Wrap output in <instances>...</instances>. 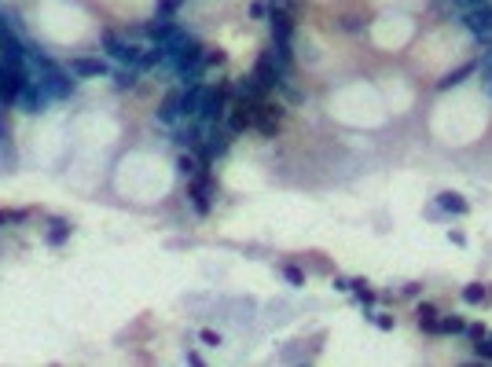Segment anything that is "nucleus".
<instances>
[{
	"label": "nucleus",
	"instance_id": "obj_37",
	"mask_svg": "<svg viewBox=\"0 0 492 367\" xmlns=\"http://www.w3.org/2000/svg\"><path fill=\"white\" fill-rule=\"evenodd\" d=\"M0 136H4V114H0Z\"/></svg>",
	"mask_w": 492,
	"mask_h": 367
},
{
	"label": "nucleus",
	"instance_id": "obj_28",
	"mask_svg": "<svg viewBox=\"0 0 492 367\" xmlns=\"http://www.w3.org/2000/svg\"><path fill=\"white\" fill-rule=\"evenodd\" d=\"M177 8H180V0H158V19H170Z\"/></svg>",
	"mask_w": 492,
	"mask_h": 367
},
{
	"label": "nucleus",
	"instance_id": "obj_24",
	"mask_svg": "<svg viewBox=\"0 0 492 367\" xmlns=\"http://www.w3.org/2000/svg\"><path fill=\"white\" fill-rule=\"evenodd\" d=\"M368 320L375 323V327H379V331H393V316H386V312H368Z\"/></svg>",
	"mask_w": 492,
	"mask_h": 367
},
{
	"label": "nucleus",
	"instance_id": "obj_27",
	"mask_svg": "<svg viewBox=\"0 0 492 367\" xmlns=\"http://www.w3.org/2000/svg\"><path fill=\"white\" fill-rule=\"evenodd\" d=\"M283 275H287V283H294V286H302V283H305L302 268H294V265H283Z\"/></svg>",
	"mask_w": 492,
	"mask_h": 367
},
{
	"label": "nucleus",
	"instance_id": "obj_21",
	"mask_svg": "<svg viewBox=\"0 0 492 367\" xmlns=\"http://www.w3.org/2000/svg\"><path fill=\"white\" fill-rule=\"evenodd\" d=\"M485 297H489V291H485L482 283H470L467 291H463V301H467V305H482Z\"/></svg>",
	"mask_w": 492,
	"mask_h": 367
},
{
	"label": "nucleus",
	"instance_id": "obj_15",
	"mask_svg": "<svg viewBox=\"0 0 492 367\" xmlns=\"http://www.w3.org/2000/svg\"><path fill=\"white\" fill-rule=\"evenodd\" d=\"M437 209H441V213H452V217H463L470 209V202L463 199L459 191H441L437 195Z\"/></svg>",
	"mask_w": 492,
	"mask_h": 367
},
{
	"label": "nucleus",
	"instance_id": "obj_30",
	"mask_svg": "<svg viewBox=\"0 0 492 367\" xmlns=\"http://www.w3.org/2000/svg\"><path fill=\"white\" fill-rule=\"evenodd\" d=\"M250 15H254V19H265V15H268V8L261 4V0H254V4H250Z\"/></svg>",
	"mask_w": 492,
	"mask_h": 367
},
{
	"label": "nucleus",
	"instance_id": "obj_25",
	"mask_svg": "<svg viewBox=\"0 0 492 367\" xmlns=\"http://www.w3.org/2000/svg\"><path fill=\"white\" fill-rule=\"evenodd\" d=\"M474 357L477 360H492V338H477V342H474Z\"/></svg>",
	"mask_w": 492,
	"mask_h": 367
},
{
	"label": "nucleus",
	"instance_id": "obj_14",
	"mask_svg": "<svg viewBox=\"0 0 492 367\" xmlns=\"http://www.w3.org/2000/svg\"><path fill=\"white\" fill-rule=\"evenodd\" d=\"M154 117H158V125H177L180 122V92H170V96L158 103Z\"/></svg>",
	"mask_w": 492,
	"mask_h": 367
},
{
	"label": "nucleus",
	"instance_id": "obj_5",
	"mask_svg": "<svg viewBox=\"0 0 492 367\" xmlns=\"http://www.w3.org/2000/svg\"><path fill=\"white\" fill-rule=\"evenodd\" d=\"M26 81H30V74L19 70V67H8V63H4V70H0V103H19Z\"/></svg>",
	"mask_w": 492,
	"mask_h": 367
},
{
	"label": "nucleus",
	"instance_id": "obj_36",
	"mask_svg": "<svg viewBox=\"0 0 492 367\" xmlns=\"http://www.w3.org/2000/svg\"><path fill=\"white\" fill-rule=\"evenodd\" d=\"M272 8H290V0H268Z\"/></svg>",
	"mask_w": 492,
	"mask_h": 367
},
{
	"label": "nucleus",
	"instance_id": "obj_12",
	"mask_svg": "<svg viewBox=\"0 0 492 367\" xmlns=\"http://www.w3.org/2000/svg\"><path fill=\"white\" fill-rule=\"evenodd\" d=\"M202 99H206V85H184L180 88V117H199L202 111Z\"/></svg>",
	"mask_w": 492,
	"mask_h": 367
},
{
	"label": "nucleus",
	"instance_id": "obj_16",
	"mask_svg": "<svg viewBox=\"0 0 492 367\" xmlns=\"http://www.w3.org/2000/svg\"><path fill=\"white\" fill-rule=\"evenodd\" d=\"M477 70V63H463V67H456V70H448L441 81H437V92H448V88H456V85H463L467 77Z\"/></svg>",
	"mask_w": 492,
	"mask_h": 367
},
{
	"label": "nucleus",
	"instance_id": "obj_33",
	"mask_svg": "<svg viewBox=\"0 0 492 367\" xmlns=\"http://www.w3.org/2000/svg\"><path fill=\"white\" fill-rule=\"evenodd\" d=\"M349 286H353V279H345V275H338V279H334V291H349Z\"/></svg>",
	"mask_w": 492,
	"mask_h": 367
},
{
	"label": "nucleus",
	"instance_id": "obj_34",
	"mask_svg": "<svg viewBox=\"0 0 492 367\" xmlns=\"http://www.w3.org/2000/svg\"><path fill=\"white\" fill-rule=\"evenodd\" d=\"M463 334H470L474 342H477V338H485V327H467V331H463Z\"/></svg>",
	"mask_w": 492,
	"mask_h": 367
},
{
	"label": "nucleus",
	"instance_id": "obj_10",
	"mask_svg": "<svg viewBox=\"0 0 492 367\" xmlns=\"http://www.w3.org/2000/svg\"><path fill=\"white\" fill-rule=\"evenodd\" d=\"M268 26H272V41H276V44H290L294 22H290V11L287 8H272L268 11Z\"/></svg>",
	"mask_w": 492,
	"mask_h": 367
},
{
	"label": "nucleus",
	"instance_id": "obj_11",
	"mask_svg": "<svg viewBox=\"0 0 492 367\" xmlns=\"http://www.w3.org/2000/svg\"><path fill=\"white\" fill-rule=\"evenodd\" d=\"M191 41H195V37H191L188 30H180V26H173V30H170V33H165L162 41H158L162 56H165V63H173V59H177V56H180V51H184Z\"/></svg>",
	"mask_w": 492,
	"mask_h": 367
},
{
	"label": "nucleus",
	"instance_id": "obj_31",
	"mask_svg": "<svg viewBox=\"0 0 492 367\" xmlns=\"http://www.w3.org/2000/svg\"><path fill=\"white\" fill-rule=\"evenodd\" d=\"M448 243H456V246H467V235H463V231H448Z\"/></svg>",
	"mask_w": 492,
	"mask_h": 367
},
{
	"label": "nucleus",
	"instance_id": "obj_1",
	"mask_svg": "<svg viewBox=\"0 0 492 367\" xmlns=\"http://www.w3.org/2000/svg\"><path fill=\"white\" fill-rule=\"evenodd\" d=\"M37 70H41V92L48 96V103H56V99H67L70 92L77 88V77L67 70V67H59V63H51L48 56H37Z\"/></svg>",
	"mask_w": 492,
	"mask_h": 367
},
{
	"label": "nucleus",
	"instance_id": "obj_19",
	"mask_svg": "<svg viewBox=\"0 0 492 367\" xmlns=\"http://www.w3.org/2000/svg\"><path fill=\"white\" fill-rule=\"evenodd\" d=\"M177 173L180 177H195V173H202V165H199V154L191 151V154H180V162H177Z\"/></svg>",
	"mask_w": 492,
	"mask_h": 367
},
{
	"label": "nucleus",
	"instance_id": "obj_17",
	"mask_svg": "<svg viewBox=\"0 0 492 367\" xmlns=\"http://www.w3.org/2000/svg\"><path fill=\"white\" fill-rule=\"evenodd\" d=\"M467 331V320L463 316H441L437 320V334H463Z\"/></svg>",
	"mask_w": 492,
	"mask_h": 367
},
{
	"label": "nucleus",
	"instance_id": "obj_18",
	"mask_svg": "<svg viewBox=\"0 0 492 367\" xmlns=\"http://www.w3.org/2000/svg\"><path fill=\"white\" fill-rule=\"evenodd\" d=\"M416 316H419V327H423L426 334H437V309L434 305H419Z\"/></svg>",
	"mask_w": 492,
	"mask_h": 367
},
{
	"label": "nucleus",
	"instance_id": "obj_32",
	"mask_svg": "<svg viewBox=\"0 0 492 367\" xmlns=\"http://www.w3.org/2000/svg\"><path fill=\"white\" fill-rule=\"evenodd\" d=\"M199 338H202V342H206V345H221V338H217L213 331H202Z\"/></svg>",
	"mask_w": 492,
	"mask_h": 367
},
{
	"label": "nucleus",
	"instance_id": "obj_8",
	"mask_svg": "<svg viewBox=\"0 0 492 367\" xmlns=\"http://www.w3.org/2000/svg\"><path fill=\"white\" fill-rule=\"evenodd\" d=\"M279 122H283V107H279V103H268V99H261V103H257V117H254V129H261L265 136H276Z\"/></svg>",
	"mask_w": 492,
	"mask_h": 367
},
{
	"label": "nucleus",
	"instance_id": "obj_3",
	"mask_svg": "<svg viewBox=\"0 0 492 367\" xmlns=\"http://www.w3.org/2000/svg\"><path fill=\"white\" fill-rule=\"evenodd\" d=\"M213 195H217V184H213V177H210V173H195V177H191L188 199H191V206H195L202 217L213 209Z\"/></svg>",
	"mask_w": 492,
	"mask_h": 367
},
{
	"label": "nucleus",
	"instance_id": "obj_7",
	"mask_svg": "<svg viewBox=\"0 0 492 367\" xmlns=\"http://www.w3.org/2000/svg\"><path fill=\"white\" fill-rule=\"evenodd\" d=\"M67 70L77 77V81H85V77H107L110 74L107 59H92V56H74Z\"/></svg>",
	"mask_w": 492,
	"mask_h": 367
},
{
	"label": "nucleus",
	"instance_id": "obj_6",
	"mask_svg": "<svg viewBox=\"0 0 492 367\" xmlns=\"http://www.w3.org/2000/svg\"><path fill=\"white\" fill-rule=\"evenodd\" d=\"M103 51H110V59L122 63V67H136L140 63V48L133 41H125V37H118V33L103 37Z\"/></svg>",
	"mask_w": 492,
	"mask_h": 367
},
{
	"label": "nucleus",
	"instance_id": "obj_23",
	"mask_svg": "<svg viewBox=\"0 0 492 367\" xmlns=\"http://www.w3.org/2000/svg\"><path fill=\"white\" fill-rule=\"evenodd\" d=\"M114 85H118L122 92H125V88H133V85H136V67H133V70H129V67H125V70H118V74H114Z\"/></svg>",
	"mask_w": 492,
	"mask_h": 367
},
{
	"label": "nucleus",
	"instance_id": "obj_9",
	"mask_svg": "<svg viewBox=\"0 0 492 367\" xmlns=\"http://www.w3.org/2000/svg\"><path fill=\"white\" fill-rule=\"evenodd\" d=\"M206 133H210V125H206V122H199V117H188V125H180L173 140L180 143V147H188V151H195V147H199V143L206 140Z\"/></svg>",
	"mask_w": 492,
	"mask_h": 367
},
{
	"label": "nucleus",
	"instance_id": "obj_29",
	"mask_svg": "<svg viewBox=\"0 0 492 367\" xmlns=\"http://www.w3.org/2000/svg\"><path fill=\"white\" fill-rule=\"evenodd\" d=\"M26 209H0V225H11V220H22Z\"/></svg>",
	"mask_w": 492,
	"mask_h": 367
},
{
	"label": "nucleus",
	"instance_id": "obj_13",
	"mask_svg": "<svg viewBox=\"0 0 492 367\" xmlns=\"http://www.w3.org/2000/svg\"><path fill=\"white\" fill-rule=\"evenodd\" d=\"M48 103V96L41 92V85L37 81H26V88H22V96H19V107L26 111V114H37Z\"/></svg>",
	"mask_w": 492,
	"mask_h": 367
},
{
	"label": "nucleus",
	"instance_id": "obj_4",
	"mask_svg": "<svg viewBox=\"0 0 492 367\" xmlns=\"http://www.w3.org/2000/svg\"><path fill=\"white\" fill-rule=\"evenodd\" d=\"M224 117H228V92H224V88H206L199 122H206V125H221Z\"/></svg>",
	"mask_w": 492,
	"mask_h": 367
},
{
	"label": "nucleus",
	"instance_id": "obj_26",
	"mask_svg": "<svg viewBox=\"0 0 492 367\" xmlns=\"http://www.w3.org/2000/svg\"><path fill=\"white\" fill-rule=\"evenodd\" d=\"M477 70H482V74L489 77V85H492V44L482 51V59H477Z\"/></svg>",
	"mask_w": 492,
	"mask_h": 367
},
{
	"label": "nucleus",
	"instance_id": "obj_2",
	"mask_svg": "<svg viewBox=\"0 0 492 367\" xmlns=\"http://www.w3.org/2000/svg\"><path fill=\"white\" fill-rule=\"evenodd\" d=\"M463 26L470 30V37L482 48L492 44V0L489 4H477V8H463Z\"/></svg>",
	"mask_w": 492,
	"mask_h": 367
},
{
	"label": "nucleus",
	"instance_id": "obj_35",
	"mask_svg": "<svg viewBox=\"0 0 492 367\" xmlns=\"http://www.w3.org/2000/svg\"><path fill=\"white\" fill-rule=\"evenodd\" d=\"M459 8H477V4H489V0H456Z\"/></svg>",
	"mask_w": 492,
	"mask_h": 367
},
{
	"label": "nucleus",
	"instance_id": "obj_20",
	"mask_svg": "<svg viewBox=\"0 0 492 367\" xmlns=\"http://www.w3.org/2000/svg\"><path fill=\"white\" fill-rule=\"evenodd\" d=\"M70 220H56V225H51V231H48V243L51 246H63V243H67L70 239Z\"/></svg>",
	"mask_w": 492,
	"mask_h": 367
},
{
	"label": "nucleus",
	"instance_id": "obj_22",
	"mask_svg": "<svg viewBox=\"0 0 492 367\" xmlns=\"http://www.w3.org/2000/svg\"><path fill=\"white\" fill-rule=\"evenodd\" d=\"M349 291L360 297V305H375V291H368L364 279H353V286H349Z\"/></svg>",
	"mask_w": 492,
	"mask_h": 367
}]
</instances>
